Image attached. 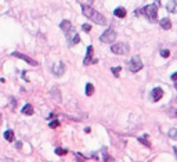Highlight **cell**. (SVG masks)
Listing matches in <instances>:
<instances>
[{
  "mask_svg": "<svg viewBox=\"0 0 177 162\" xmlns=\"http://www.w3.org/2000/svg\"><path fill=\"white\" fill-rule=\"evenodd\" d=\"M93 93H94V85L87 83V85H86V96H91Z\"/></svg>",
  "mask_w": 177,
  "mask_h": 162,
  "instance_id": "2e32d148",
  "label": "cell"
},
{
  "mask_svg": "<svg viewBox=\"0 0 177 162\" xmlns=\"http://www.w3.org/2000/svg\"><path fill=\"white\" fill-rule=\"evenodd\" d=\"M93 62H97V60L93 58V46H89L87 54H86L84 60H83V64H84V65H90V64H93Z\"/></svg>",
  "mask_w": 177,
  "mask_h": 162,
  "instance_id": "9c48e42d",
  "label": "cell"
},
{
  "mask_svg": "<svg viewBox=\"0 0 177 162\" xmlns=\"http://www.w3.org/2000/svg\"><path fill=\"white\" fill-rule=\"evenodd\" d=\"M166 114L172 118H177V108H169V110H166Z\"/></svg>",
  "mask_w": 177,
  "mask_h": 162,
  "instance_id": "ac0fdd59",
  "label": "cell"
},
{
  "mask_svg": "<svg viewBox=\"0 0 177 162\" xmlns=\"http://www.w3.org/2000/svg\"><path fill=\"white\" fill-rule=\"evenodd\" d=\"M4 139L7 141H14V132L13 130H6L4 132Z\"/></svg>",
  "mask_w": 177,
  "mask_h": 162,
  "instance_id": "9a60e30c",
  "label": "cell"
},
{
  "mask_svg": "<svg viewBox=\"0 0 177 162\" xmlns=\"http://www.w3.org/2000/svg\"><path fill=\"white\" fill-rule=\"evenodd\" d=\"M139 141H140L141 144H144L145 147H148V148H151V143H150V141H147V140H145V137H139Z\"/></svg>",
  "mask_w": 177,
  "mask_h": 162,
  "instance_id": "44dd1931",
  "label": "cell"
},
{
  "mask_svg": "<svg viewBox=\"0 0 177 162\" xmlns=\"http://www.w3.org/2000/svg\"><path fill=\"white\" fill-rule=\"evenodd\" d=\"M64 71H65V65H64L62 62H58L57 65L53 67V72L56 74V76H61L64 74Z\"/></svg>",
  "mask_w": 177,
  "mask_h": 162,
  "instance_id": "30bf717a",
  "label": "cell"
},
{
  "mask_svg": "<svg viewBox=\"0 0 177 162\" xmlns=\"http://www.w3.org/2000/svg\"><path fill=\"white\" fill-rule=\"evenodd\" d=\"M174 152H176V155H177V148H174Z\"/></svg>",
  "mask_w": 177,
  "mask_h": 162,
  "instance_id": "f1b7e54d",
  "label": "cell"
},
{
  "mask_svg": "<svg viewBox=\"0 0 177 162\" xmlns=\"http://www.w3.org/2000/svg\"><path fill=\"white\" fill-rule=\"evenodd\" d=\"M100 40H101L102 43H114L115 40H116V32L112 28H108L107 31L100 36Z\"/></svg>",
  "mask_w": 177,
  "mask_h": 162,
  "instance_id": "277c9868",
  "label": "cell"
},
{
  "mask_svg": "<svg viewBox=\"0 0 177 162\" xmlns=\"http://www.w3.org/2000/svg\"><path fill=\"white\" fill-rule=\"evenodd\" d=\"M129 50H130V47L127 43H115L111 46V51L118 56H125L129 53Z\"/></svg>",
  "mask_w": 177,
  "mask_h": 162,
  "instance_id": "3957f363",
  "label": "cell"
},
{
  "mask_svg": "<svg viewBox=\"0 0 177 162\" xmlns=\"http://www.w3.org/2000/svg\"><path fill=\"white\" fill-rule=\"evenodd\" d=\"M79 42H80V36H79L78 33H75V35H73V39L69 40V46H75V44H78Z\"/></svg>",
  "mask_w": 177,
  "mask_h": 162,
  "instance_id": "e0dca14e",
  "label": "cell"
},
{
  "mask_svg": "<svg viewBox=\"0 0 177 162\" xmlns=\"http://www.w3.org/2000/svg\"><path fill=\"white\" fill-rule=\"evenodd\" d=\"M33 107L31 104H25V105L22 107V114L24 115H33Z\"/></svg>",
  "mask_w": 177,
  "mask_h": 162,
  "instance_id": "5bb4252c",
  "label": "cell"
},
{
  "mask_svg": "<svg viewBox=\"0 0 177 162\" xmlns=\"http://www.w3.org/2000/svg\"><path fill=\"white\" fill-rule=\"evenodd\" d=\"M151 100L154 101V103H156V101H159V100L163 97V90L161 89V87H154L151 90Z\"/></svg>",
  "mask_w": 177,
  "mask_h": 162,
  "instance_id": "ba28073f",
  "label": "cell"
},
{
  "mask_svg": "<svg viewBox=\"0 0 177 162\" xmlns=\"http://www.w3.org/2000/svg\"><path fill=\"white\" fill-rule=\"evenodd\" d=\"M120 67H114V68H111V72L115 75V76H119V72H120Z\"/></svg>",
  "mask_w": 177,
  "mask_h": 162,
  "instance_id": "603a6c76",
  "label": "cell"
},
{
  "mask_svg": "<svg viewBox=\"0 0 177 162\" xmlns=\"http://www.w3.org/2000/svg\"><path fill=\"white\" fill-rule=\"evenodd\" d=\"M129 69L132 72H139L140 69H143V61L139 56H133L130 62H129Z\"/></svg>",
  "mask_w": 177,
  "mask_h": 162,
  "instance_id": "5b68a950",
  "label": "cell"
},
{
  "mask_svg": "<svg viewBox=\"0 0 177 162\" xmlns=\"http://www.w3.org/2000/svg\"><path fill=\"white\" fill-rule=\"evenodd\" d=\"M51 94H54L53 97L57 100V101H60V100H61V97H60L61 94H60V92H58V89H56V87H54V89H51Z\"/></svg>",
  "mask_w": 177,
  "mask_h": 162,
  "instance_id": "d6986e66",
  "label": "cell"
},
{
  "mask_svg": "<svg viewBox=\"0 0 177 162\" xmlns=\"http://www.w3.org/2000/svg\"><path fill=\"white\" fill-rule=\"evenodd\" d=\"M114 14H115V17H118V18H125L127 12H126L125 7H116L114 10Z\"/></svg>",
  "mask_w": 177,
  "mask_h": 162,
  "instance_id": "8fae6325",
  "label": "cell"
},
{
  "mask_svg": "<svg viewBox=\"0 0 177 162\" xmlns=\"http://www.w3.org/2000/svg\"><path fill=\"white\" fill-rule=\"evenodd\" d=\"M15 147H18V148H21V147H22V143H21V141H18V143L15 144Z\"/></svg>",
  "mask_w": 177,
  "mask_h": 162,
  "instance_id": "83f0119b",
  "label": "cell"
},
{
  "mask_svg": "<svg viewBox=\"0 0 177 162\" xmlns=\"http://www.w3.org/2000/svg\"><path fill=\"white\" fill-rule=\"evenodd\" d=\"M56 154H57V155H67V154H68V150L58 147V148H56Z\"/></svg>",
  "mask_w": 177,
  "mask_h": 162,
  "instance_id": "ffe728a7",
  "label": "cell"
},
{
  "mask_svg": "<svg viewBox=\"0 0 177 162\" xmlns=\"http://www.w3.org/2000/svg\"><path fill=\"white\" fill-rule=\"evenodd\" d=\"M60 28H61L62 32L67 35L68 40H71V35H72V33H75V28L72 26V24H71L68 19H64V21H61V24H60Z\"/></svg>",
  "mask_w": 177,
  "mask_h": 162,
  "instance_id": "8992f818",
  "label": "cell"
},
{
  "mask_svg": "<svg viewBox=\"0 0 177 162\" xmlns=\"http://www.w3.org/2000/svg\"><path fill=\"white\" fill-rule=\"evenodd\" d=\"M82 11H83V15H84L86 18H89L90 21H93L94 24H97V25H105L107 24L105 17H104L102 14H100L97 10H94L93 7L82 6Z\"/></svg>",
  "mask_w": 177,
  "mask_h": 162,
  "instance_id": "6da1fadb",
  "label": "cell"
},
{
  "mask_svg": "<svg viewBox=\"0 0 177 162\" xmlns=\"http://www.w3.org/2000/svg\"><path fill=\"white\" fill-rule=\"evenodd\" d=\"M158 6H159V3L147 4L145 7L141 8V14H144L151 22H156V18H158Z\"/></svg>",
  "mask_w": 177,
  "mask_h": 162,
  "instance_id": "7a4b0ae2",
  "label": "cell"
},
{
  "mask_svg": "<svg viewBox=\"0 0 177 162\" xmlns=\"http://www.w3.org/2000/svg\"><path fill=\"white\" fill-rule=\"evenodd\" d=\"M11 56L17 57V58H21V60H24V61L28 62V64H29V65H32V67H36V65H38V61H36V60H33V58H31L29 56H25V54H22V53L13 51V53H11Z\"/></svg>",
  "mask_w": 177,
  "mask_h": 162,
  "instance_id": "52a82bcc",
  "label": "cell"
},
{
  "mask_svg": "<svg viewBox=\"0 0 177 162\" xmlns=\"http://www.w3.org/2000/svg\"><path fill=\"white\" fill-rule=\"evenodd\" d=\"M161 56L163 57V58H167V57L170 56V51L169 50H161Z\"/></svg>",
  "mask_w": 177,
  "mask_h": 162,
  "instance_id": "d4e9b609",
  "label": "cell"
},
{
  "mask_svg": "<svg viewBox=\"0 0 177 162\" xmlns=\"http://www.w3.org/2000/svg\"><path fill=\"white\" fill-rule=\"evenodd\" d=\"M0 123H1V115H0Z\"/></svg>",
  "mask_w": 177,
  "mask_h": 162,
  "instance_id": "f546056e",
  "label": "cell"
},
{
  "mask_svg": "<svg viewBox=\"0 0 177 162\" xmlns=\"http://www.w3.org/2000/svg\"><path fill=\"white\" fill-rule=\"evenodd\" d=\"M169 136H170L172 139H176L177 140V129H172V130L169 132Z\"/></svg>",
  "mask_w": 177,
  "mask_h": 162,
  "instance_id": "484cf974",
  "label": "cell"
},
{
  "mask_svg": "<svg viewBox=\"0 0 177 162\" xmlns=\"http://www.w3.org/2000/svg\"><path fill=\"white\" fill-rule=\"evenodd\" d=\"M159 24H161V28L165 29V31H169L172 28V21L169 18H162L159 21Z\"/></svg>",
  "mask_w": 177,
  "mask_h": 162,
  "instance_id": "7c38bea8",
  "label": "cell"
},
{
  "mask_svg": "<svg viewBox=\"0 0 177 162\" xmlns=\"http://www.w3.org/2000/svg\"><path fill=\"white\" fill-rule=\"evenodd\" d=\"M172 81H174V82H177V72H174V74L172 75Z\"/></svg>",
  "mask_w": 177,
  "mask_h": 162,
  "instance_id": "4316f807",
  "label": "cell"
},
{
  "mask_svg": "<svg viewBox=\"0 0 177 162\" xmlns=\"http://www.w3.org/2000/svg\"><path fill=\"white\" fill-rule=\"evenodd\" d=\"M58 126H60V121H58V119H54V121L50 122V129H56Z\"/></svg>",
  "mask_w": 177,
  "mask_h": 162,
  "instance_id": "7402d4cb",
  "label": "cell"
},
{
  "mask_svg": "<svg viewBox=\"0 0 177 162\" xmlns=\"http://www.w3.org/2000/svg\"><path fill=\"white\" fill-rule=\"evenodd\" d=\"M166 10L169 12H176L177 11V0H170L166 4Z\"/></svg>",
  "mask_w": 177,
  "mask_h": 162,
  "instance_id": "4fadbf2b",
  "label": "cell"
},
{
  "mask_svg": "<svg viewBox=\"0 0 177 162\" xmlns=\"http://www.w3.org/2000/svg\"><path fill=\"white\" fill-rule=\"evenodd\" d=\"M82 29L84 32H86V33H89V32L91 31V25H89V24H83L82 25Z\"/></svg>",
  "mask_w": 177,
  "mask_h": 162,
  "instance_id": "cb8c5ba5",
  "label": "cell"
},
{
  "mask_svg": "<svg viewBox=\"0 0 177 162\" xmlns=\"http://www.w3.org/2000/svg\"><path fill=\"white\" fill-rule=\"evenodd\" d=\"M176 89H177V83H176Z\"/></svg>",
  "mask_w": 177,
  "mask_h": 162,
  "instance_id": "4dcf8cb0",
  "label": "cell"
}]
</instances>
